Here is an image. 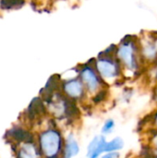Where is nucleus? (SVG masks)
Instances as JSON below:
<instances>
[{
	"label": "nucleus",
	"mask_w": 157,
	"mask_h": 158,
	"mask_svg": "<svg viewBox=\"0 0 157 158\" xmlns=\"http://www.w3.org/2000/svg\"><path fill=\"white\" fill-rule=\"evenodd\" d=\"M116 57L119 61L122 69L124 77L135 78L140 72L144 65L142 59L140 47L137 46L136 43L131 39L125 40L118 46L116 52Z\"/></svg>",
	"instance_id": "nucleus-1"
},
{
	"label": "nucleus",
	"mask_w": 157,
	"mask_h": 158,
	"mask_svg": "<svg viewBox=\"0 0 157 158\" xmlns=\"http://www.w3.org/2000/svg\"><path fill=\"white\" fill-rule=\"evenodd\" d=\"M65 136L56 126H50L38 136V146L43 158H62Z\"/></svg>",
	"instance_id": "nucleus-2"
},
{
	"label": "nucleus",
	"mask_w": 157,
	"mask_h": 158,
	"mask_svg": "<svg viewBox=\"0 0 157 158\" xmlns=\"http://www.w3.org/2000/svg\"><path fill=\"white\" fill-rule=\"evenodd\" d=\"M93 66L103 81L108 87L117 84L124 77L123 69L116 55L100 53L98 57L94 58Z\"/></svg>",
	"instance_id": "nucleus-3"
},
{
	"label": "nucleus",
	"mask_w": 157,
	"mask_h": 158,
	"mask_svg": "<svg viewBox=\"0 0 157 158\" xmlns=\"http://www.w3.org/2000/svg\"><path fill=\"white\" fill-rule=\"evenodd\" d=\"M93 63L94 58L93 59V62L88 61L86 64L81 65L80 68L78 69L79 78L86 90L89 100L101 90L108 88V86L103 81V80L97 73L93 66Z\"/></svg>",
	"instance_id": "nucleus-4"
},
{
	"label": "nucleus",
	"mask_w": 157,
	"mask_h": 158,
	"mask_svg": "<svg viewBox=\"0 0 157 158\" xmlns=\"http://www.w3.org/2000/svg\"><path fill=\"white\" fill-rule=\"evenodd\" d=\"M61 93L68 100L78 105H84L89 102V97L87 95L86 90L79 76H75L62 81Z\"/></svg>",
	"instance_id": "nucleus-5"
},
{
	"label": "nucleus",
	"mask_w": 157,
	"mask_h": 158,
	"mask_svg": "<svg viewBox=\"0 0 157 158\" xmlns=\"http://www.w3.org/2000/svg\"><path fill=\"white\" fill-rule=\"evenodd\" d=\"M107 143V138L105 135L99 134L93 136L86 147V157L99 158L105 154V144Z\"/></svg>",
	"instance_id": "nucleus-6"
},
{
	"label": "nucleus",
	"mask_w": 157,
	"mask_h": 158,
	"mask_svg": "<svg viewBox=\"0 0 157 158\" xmlns=\"http://www.w3.org/2000/svg\"><path fill=\"white\" fill-rule=\"evenodd\" d=\"M140 52L143 64L157 65V43L154 40H145L141 44Z\"/></svg>",
	"instance_id": "nucleus-7"
},
{
	"label": "nucleus",
	"mask_w": 157,
	"mask_h": 158,
	"mask_svg": "<svg viewBox=\"0 0 157 158\" xmlns=\"http://www.w3.org/2000/svg\"><path fill=\"white\" fill-rule=\"evenodd\" d=\"M81 153V145L73 131L68 132L65 136V143L62 158H74Z\"/></svg>",
	"instance_id": "nucleus-8"
},
{
	"label": "nucleus",
	"mask_w": 157,
	"mask_h": 158,
	"mask_svg": "<svg viewBox=\"0 0 157 158\" xmlns=\"http://www.w3.org/2000/svg\"><path fill=\"white\" fill-rule=\"evenodd\" d=\"M45 112H46V108L43 104V100L40 97H36L31 102L27 109V116L30 119L33 120L44 115Z\"/></svg>",
	"instance_id": "nucleus-9"
},
{
	"label": "nucleus",
	"mask_w": 157,
	"mask_h": 158,
	"mask_svg": "<svg viewBox=\"0 0 157 158\" xmlns=\"http://www.w3.org/2000/svg\"><path fill=\"white\" fill-rule=\"evenodd\" d=\"M18 158H43L39 146L34 142L24 143L18 152Z\"/></svg>",
	"instance_id": "nucleus-10"
},
{
	"label": "nucleus",
	"mask_w": 157,
	"mask_h": 158,
	"mask_svg": "<svg viewBox=\"0 0 157 158\" xmlns=\"http://www.w3.org/2000/svg\"><path fill=\"white\" fill-rule=\"evenodd\" d=\"M7 134L14 140H16L19 143H31L34 142V138L32 134L22 129V128H12L7 131Z\"/></svg>",
	"instance_id": "nucleus-11"
},
{
	"label": "nucleus",
	"mask_w": 157,
	"mask_h": 158,
	"mask_svg": "<svg viewBox=\"0 0 157 158\" xmlns=\"http://www.w3.org/2000/svg\"><path fill=\"white\" fill-rule=\"evenodd\" d=\"M124 146H125V141L123 140V138L120 136H117V137L112 138L111 140H107L105 153L120 152L121 150H123Z\"/></svg>",
	"instance_id": "nucleus-12"
},
{
	"label": "nucleus",
	"mask_w": 157,
	"mask_h": 158,
	"mask_svg": "<svg viewBox=\"0 0 157 158\" xmlns=\"http://www.w3.org/2000/svg\"><path fill=\"white\" fill-rule=\"evenodd\" d=\"M115 129H116V121L114 118H106L102 127H101V134L102 135H105V136H108L110 134H112L114 131H115Z\"/></svg>",
	"instance_id": "nucleus-13"
},
{
	"label": "nucleus",
	"mask_w": 157,
	"mask_h": 158,
	"mask_svg": "<svg viewBox=\"0 0 157 158\" xmlns=\"http://www.w3.org/2000/svg\"><path fill=\"white\" fill-rule=\"evenodd\" d=\"M155 129V133L151 135L148 143V155L150 158H157V129Z\"/></svg>",
	"instance_id": "nucleus-14"
},
{
	"label": "nucleus",
	"mask_w": 157,
	"mask_h": 158,
	"mask_svg": "<svg viewBox=\"0 0 157 158\" xmlns=\"http://www.w3.org/2000/svg\"><path fill=\"white\" fill-rule=\"evenodd\" d=\"M24 4V0H1V6L4 8H12L20 6Z\"/></svg>",
	"instance_id": "nucleus-15"
},
{
	"label": "nucleus",
	"mask_w": 157,
	"mask_h": 158,
	"mask_svg": "<svg viewBox=\"0 0 157 158\" xmlns=\"http://www.w3.org/2000/svg\"><path fill=\"white\" fill-rule=\"evenodd\" d=\"M99 158H120L119 152H109L103 154Z\"/></svg>",
	"instance_id": "nucleus-16"
},
{
	"label": "nucleus",
	"mask_w": 157,
	"mask_h": 158,
	"mask_svg": "<svg viewBox=\"0 0 157 158\" xmlns=\"http://www.w3.org/2000/svg\"><path fill=\"white\" fill-rule=\"evenodd\" d=\"M149 123L154 127L157 129V108L155 109V111L151 115V120L149 121Z\"/></svg>",
	"instance_id": "nucleus-17"
}]
</instances>
